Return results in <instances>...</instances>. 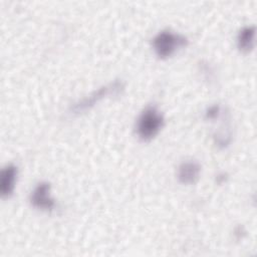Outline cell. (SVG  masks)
Masks as SVG:
<instances>
[{"mask_svg":"<svg viewBox=\"0 0 257 257\" xmlns=\"http://www.w3.org/2000/svg\"><path fill=\"white\" fill-rule=\"evenodd\" d=\"M254 37H255V27L246 26L242 28L237 37L238 48L242 52H249L254 47Z\"/></svg>","mask_w":257,"mask_h":257,"instance_id":"obj_7","label":"cell"},{"mask_svg":"<svg viewBox=\"0 0 257 257\" xmlns=\"http://www.w3.org/2000/svg\"><path fill=\"white\" fill-rule=\"evenodd\" d=\"M164 124V116L156 106H147L140 114L137 133L141 140L150 141L160 132Z\"/></svg>","mask_w":257,"mask_h":257,"instance_id":"obj_1","label":"cell"},{"mask_svg":"<svg viewBox=\"0 0 257 257\" xmlns=\"http://www.w3.org/2000/svg\"><path fill=\"white\" fill-rule=\"evenodd\" d=\"M124 82L122 80L116 79L106 85H103L99 87L97 90L93 91L91 94H89L87 97L75 102L71 107L70 111L72 113L78 114L81 113L90 107H92L96 102H98L100 99L104 98L108 95H116L119 92H121L124 89Z\"/></svg>","mask_w":257,"mask_h":257,"instance_id":"obj_2","label":"cell"},{"mask_svg":"<svg viewBox=\"0 0 257 257\" xmlns=\"http://www.w3.org/2000/svg\"><path fill=\"white\" fill-rule=\"evenodd\" d=\"M50 184L47 182L39 183L35 189L33 190L30 196V202L33 207L44 210V211H51L54 208V200L50 197Z\"/></svg>","mask_w":257,"mask_h":257,"instance_id":"obj_4","label":"cell"},{"mask_svg":"<svg viewBox=\"0 0 257 257\" xmlns=\"http://www.w3.org/2000/svg\"><path fill=\"white\" fill-rule=\"evenodd\" d=\"M187 44V37L169 30L161 31L153 39V46L155 52L161 58H167L171 56L178 48L184 47Z\"/></svg>","mask_w":257,"mask_h":257,"instance_id":"obj_3","label":"cell"},{"mask_svg":"<svg viewBox=\"0 0 257 257\" xmlns=\"http://www.w3.org/2000/svg\"><path fill=\"white\" fill-rule=\"evenodd\" d=\"M201 167L196 161L183 162L178 168V179L182 184H194L200 176Z\"/></svg>","mask_w":257,"mask_h":257,"instance_id":"obj_5","label":"cell"},{"mask_svg":"<svg viewBox=\"0 0 257 257\" xmlns=\"http://www.w3.org/2000/svg\"><path fill=\"white\" fill-rule=\"evenodd\" d=\"M17 177V168L14 165L6 166L0 175V193L2 197H9L15 187Z\"/></svg>","mask_w":257,"mask_h":257,"instance_id":"obj_6","label":"cell"},{"mask_svg":"<svg viewBox=\"0 0 257 257\" xmlns=\"http://www.w3.org/2000/svg\"><path fill=\"white\" fill-rule=\"evenodd\" d=\"M219 111H220V107L219 105H213V106H210L208 109H207V112H206V116L208 118H215L218 116L219 114Z\"/></svg>","mask_w":257,"mask_h":257,"instance_id":"obj_8","label":"cell"}]
</instances>
